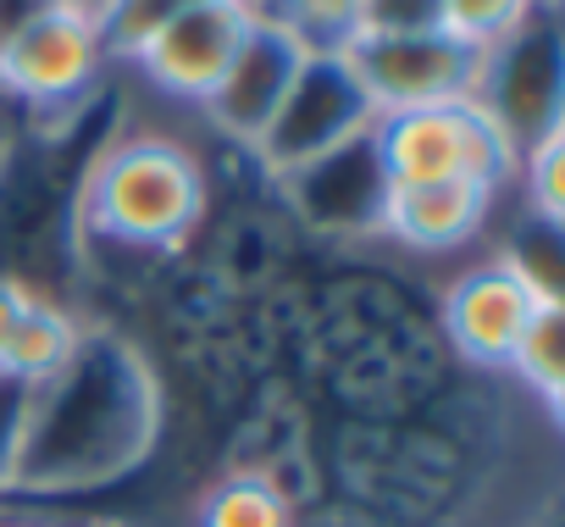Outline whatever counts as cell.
<instances>
[{
	"label": "cell",
	"mask_w": 565,
	"mask_h": 527,
	"mask_svg": "<svg viewBox=\"0 0 565 527\" xmlns=\"http://www.w3.org/2000/svg\"><path fill=\"white\" fill-rule=\"evenodd\" d=\"M306 56H311V45H306L289 23H277V18L260 12L255 29H249V40L238 45L227 78H222V84L211 89V101H205L211 123H216L227 139L255 145V139L266 134V123L277 117L282 95L295 89Z\"/></svg>",
	"instance_id": "ba28073f"
},
{
	"label": "cell",
	"mask_w": 565,
	"mask_h": 527,
	"mask_svg": "<svg viewBox=\"0 0 565 527\" xmlns=\"http://www.w3.org/2000/svg\"><path fill=\"white\" fill-rule=\"evenodd\" d=\"M84 345V328L73 323V312H62L56 301H29V312L18 317L7 350H0V383H51Z\"/></svg>",
	"instance_id": "30bf717a"
},
{
	"label": "cell",
	"mask_w": 565,
	"mask_h": 527,
	"mask_svg": "<svg viewBox=\"0 0 565 527\" xmlns=\"http://www.w3.org/2000/svg\"><path fill=\"white\" fill-rule=\"evenodd\" d=\"M339 56L350 62V73L361 78L366 101L377 112H405V106H444V101H466L482 84V62L488 51L449 34V29H427V34H394V40H361L350 34L339 45Z\"/></svg>",
	"instance_id": "8992f818"
},
{
	"label": "cell",
	"mask_w": 565,
	"mask_h": 527,
	"mask_svg": "<svg viewBox=\"0 0 565 527\" xmlns=\"http://www.w3.org/2000/svg\"><path fill=\"white\" fill-rule=\"evenodd\" d=\"M548 301H559V295L543 289L515 255H488L444 284L438 323H444V339L455 345L460 361H471L482 372H510L515 345L526 339L532 317Z\"/></svg>",
	"instance_id": "5b68a950"
},
{
	"label": "cell",
	"mask_w": 565,
	"mask_h": 527,
	"mask_svg": "<svg viewBox=\"0 0 565 527\" xmlns=\"http://www.w3.org/2000/svg\"><path fill=\"white\" fill-rule=\"evenodd\" d=\"M427 29H444V0H355V23H350V34L361 40H394Z\"/></svg>",
	"instance_id": "2e32d148"
},
{
	"label": "cell",
	"mask_w": 565,
	"mask_h": 527,
	"mask_svg": "<svg viewBox=\"0 0 565 527\" xmlns=\"http://www.w3.org/2000/svg\"><path fill=\"white\" fill-rule=\"evenodd\" d=\"M178 7H189V0H106V7L95 12L100 18V45L111 56H128L161 18H172Z\"/></svg>",
	"instance_id": "e0dca14e"
},
{
	"label": "cell",
	"mask_w": 565,
	"mask_h": 527,
	"mask_svg": "<svg viewBox=\"0 0 565 527\" xmlns=\"http://www.w3.org/2000/svg\"><path fill=\"white\" fill-rule=\"evenodd\" d=\"M29 301H34V289H29V284H18V278H0V350H7V339H12L18 317L29 312Z\"/></svg>",
	"instance_id": "ac0fdd59"
},
{
	"label": "cell",
	"mask_w": 565,
	"mask_h": 527,
	"mask_svg": "<svg viewBox=\"0 0 565 527\" xmlns=\"http://www.w3.org/2000/svg\"><path fill=\"white\" fill-rule=\"evenodd\" d=\"M510 372L559 417V405H565V301H548V306L532 317L526 339L515 345Z\"/></svg>",
	"instance_id": "8fae6325"
},
{
	"label": "cell",
	"mask_w": 565,
	"mask_h": 527,
	"mask_svg": "<svg viewBox=\"0 0 565 527\" xmlns=\"http://www.w3.org/2000/svg\"><path fill=\"white\" fill-rule=\"evenodd\" d=\"M372 117H377V106L366 101V89L350 73V62L339 51H311L306 67H300V78H295V89L282 95L277 117L266 123V134L249 150L271 172L295 178V172L339 156L344 145L366 139Z\"/></svg>",
	"instance_id": "3957f363"
},
{
	"label": "cell",
	"mask_w": 565,
	"mask_h": 527,
	"mask_svg": "<svg viewBox=\"0 0 565 527\" xmlns=\"http://www.w3.org/2000/svg\"><path fill=\"white\" fill-rule=\"evenodd\" d=\"M366 150L383 189H411L438 178H477L488 189H504L521 167V145L477 95L444 106L377 112L366 128Z\"/></svg>",
	"instance_id": "7a4b0ae2"
},
{
	"label": "cell",
	"mask_w": 565,
	"mask_h": 527,
	"mask_svg": "<svg viewBox=\"0 0 565 527\" xmlns=\"http://www.w3.org/2000/svg\"><path fill=\"white\" fill-rule=\"evenodd\" d=\"M205 167L172 134H128L117 139L89 183H84V222L128 250H178L205 217Z\"/></svg>",
	"instance_id": "6da1fadb"
},
{
	"label": "cell",
	"mask_w": 565,
	"mask_h": 527,
	"mask_svg": "<svg viewBox=\"0 0 565 527\" xmlns=\"http://www.w3.org/2000/svg\"><path fill=\"white\" fill-rule=\"evenodd\" d=\"M559 167H565V123L537 134L532 145H521V183H526V200L537 205V222L543 228H559L565 217V189H559Z\"/></svg>",
	"instance_id": "4fadbf2b"
},
{
	"label": "cell",
	"mask_w": 565,
	"mask_h": 527,
	"mask_svg": "<svg viewBox=\"0 0 565 527\" xmlns=\"http://www.w3.org/2000/svg\"><path fill=\"white\" fill-rule=\"evenodd\" d=\"M537 7H543V0H444V29L488 51L504 34H515Z\"/></svg>",
	"instance_id": "9a60e30c"
},
{
	"label": "cell",
	"mask_w": 565,
	"mask_h": 527,
	"mask_svg": "<svg viewBox=\"0 0 565 527\" xmlns=\"http://www.w3.org/2000/svg\"><path fill=\"white\" fill-rule=\"evenodd\" d=\"M493 200H499V189H488L477 178H438V183L383 189L377 228L405 250L444 255V250H466L482 233Z\"/></svg>",
	"instance_id": "9c48e42d"
},
{
	"label": "cell",
	"mask_w": 565,
	"mask_h": 527,
	"mask_svg": "<svg viewBox=\"0 0 565 527\" xmlns=\"http://www.w3.org/2000/svg\"><path fill=\"white\" fill-rule=\"evenodd\" d=\"M255 18H260V0H189V7H178L172 18H161L128 51V62L161 95H178V101L205 106L211 89L227 78L238 45L249 40Z\"/></svg>",
	"instance_id": "52a82bcc"
},
{
	"label": "cell",
	"mask_w": 565,
	"mask_h": 527,
	"mask_svg": "<svg viewBox=\"0 0 565 527\" xmlns=\"http://www.w3.org/2000/svg\"><path fill=\"white\" fill-rule=\"evenodd\" d=\"M106 62L100 18L78 0H34L29 12L0 23V89L29 106L73 101Z\"/></svg>",
	"instance_id": "277c9868"
},
{
	"label": "cell",
	"mask_w": 565,
	"mask_h": 527,
	"mask_svg": "<svg viewBox=\"0 0 565 527\" xmlns=\"http://www.w3.org/2000/svg\"><path fill=\"white\" fill-rule=\"evenodd\" d=\"M194 527H295V510H289V499H282L266 477L238 472V477H222L200 499Z\"/></svg>",
	"instance_id": "7c38bea8"
},
{
	"label": "cell",
	"mask_w": 565,
	"mask_h": 527,
	"mask_svg": "<svg viewBox=\"0 0 565 527\" xmlns=\"http://www.w3.org/2000/svg\"><path fill=\"white\" fill-rule=\"evenodd\" d=\"M260 12L289 23L311 51H339L355 23V0H260Z\"/></svg>",
	"instance_id": "5bb4252c"
}]
</instances>
